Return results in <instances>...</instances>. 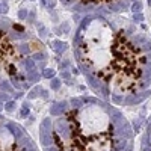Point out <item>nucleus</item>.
Instances as JSON below:
<instances>
[{
    "instance_id": "1",
    "label": "nucleus",
    "mask_w": 151,
    "mask_h": 151,
    "mask_svg": "<svg viewBox=\"0 0 151 151\" xmlns=\"http://www.w3.org/2000/svg\"><path fill=\"white\" fill-rule=\"evenodd\" d=\"M80 64L116 95H130L142 86L147 55L122 29L103 18L85 21L77 39Z\"/></svg>"
},
{
    "instance_id": "2",
    "label": "nucleus",
    "mask_w": 151,
    "mask_h": 151,
    "mask_svg": "<svg viewBox=\"0 0 151 151\" xmlns=\"http://www.w3.org/2000/svg\"><path fill=\"white\" fill-rule=\"evenodd\" d=\"M57 151H112L115 130L101 106L88 103L59 118L51 130Z\"/></svg>"
},
{
    "instance_id": "3",
    "label": "nucleus",
    "mask_w": 151,
    "mask_h": 151,
    "mask_svg": "<svg viewBox=\"0 0 151 151\" xmlns=\"http://www.w3.org/2000/svg\"><path fill=\"white\" fill-rule=\"evenodd\" d=\"M20 53L15 44L5 30L0 29V86L8 79H14L18 73Z\"/></svg>"
},
{
    "instance_id": "4",
    "label": "nucleus",
    "mask_w": 151,
    "mask_h": 151,
    "mask_svg": "<svg viewBox=\"0 0 151 151\" xmlns=\"http://www.w3.org/2000/svg\"><path fill=\"white\" fill-rule=\"evenodd\" d=\"M0 151H26L12 135H0Z\"/></svg>"
},
{
    "instance_id": "5",
    "label": "nucleus",
    "mask_w": 151,
    "mask_h": 151,
    "mask_svg": "<svg viewBox=\"0 0 151 151\" xmlns=\"http://www.w3.org/2000/svg\"><path fill=\"white\" fill-rule=\"evenodd\" d=\"M82 3H86V5H112L116 3L120 0H79Z\"/></svg>"
},
{
    "instance_id": "6",
    "label": "nucleus",
    "mask_w": 151,
    "mask_h": 151,
    "mask_svg": "<svg viewBox=\"0 0 151 151\" xmlns=\"http://www.w3.org/2000/svg\"><path fill=\"white\" fill-rule=\"evenodd\" d=\"M150 147H151V136H150Z\"/></svg>"
}]
</instances>
